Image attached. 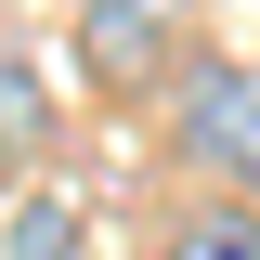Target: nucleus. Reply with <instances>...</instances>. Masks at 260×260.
<instances>
[{
    "instance_id": "f03ea898",
    "label": "nucleus",
    "mask_w": 260,
    "mask_h": 260,
    "mask_svg": "<svg viewBox=\"0 0 260 260\" xmlns=\"http://www.w3.org/2000/svg\"><path fill=\"white\" fill-rule=\"evenodd\" d=\"M182 13H195V0H78V26H91L104 78H143V65L182 39Z\"/></svg>"
},
{
    "instance_id": "7ed1b4c3",
    "label": "nucleus",
    "mask_w": 260,
    "mask_h": 260,
    "mask_svg": "<svg viewBox=\"0 0 260 260\" xmlns=\"http://www.w3.org/2000/svg\"><path fill=\"white\" fill-rule=\"evenodd\" d=\"M0 260H78V195L65 182H39L13 221H0Z\"/></svg>"
},
{
    "instance_id": "39448f33",
    "label": "nucleus",
    "mask_w": 260,
    "mask_h": 260,
    "mask_svg": "<svg viewBox=\"0 0 260 260\" xmlns=\"http://www.w3.org/2000/svg\"><path fill=\"white\" fill-rule=\"evenodd\" d=\"M52 130V104H39V65L26 52H0V143H39Z\"/></svg>"
},
{
    "instance_id": "f257e3e1",
    "label": "nucleus",
    "mask_w": 260,
    "mask_h": 260,
    "mask_svg": "<svg viewBox=\"0 0 260 260\" xmlns=\"http://www.w3.org/2000/svg\"><path fill=\"white\" fill-rule=\"evenodd\" d=\"M169 143H182L208 182H260V65H234V52L182 65V91H169Z\"/></svg>"
},
{
    "instance_id": "20e7f679",
    "label": "nucleus",
    "mask_w": 260,
    "mask_h": 260,
    "mask_svg": "<svg viewBox=\"0 0 260 260\" xmlns=\"http://www.w3.org/2000/svg\"><path fill=\"white\" fill-rule=\"evenodd\" d=\"M156 260H260V208H234V195H221V208H182Z\"/></svg>"
}]
</instances>
